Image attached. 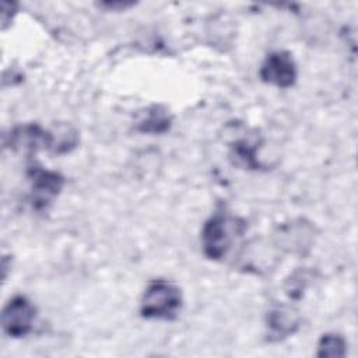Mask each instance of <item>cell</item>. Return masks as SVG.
Segmentation results:
<instances>
[{"label": "cell", "mask_w": 358, "mask_h": 358, "mask_svg": "<svg viewBox=\"0 0 358 358\" xmlns=\"http://www.w3.org/2000/svg\"><path fill=\"white\" fill-rule=\"evenodd\" d=\"M296 64L291 53L285 50L268 53L259 70L262 81L277 88L292 87L296 81Z\"/></svg>", "instance_id": "obj_7"}, {"label": "cell", "mask_w": 358, "mask_h": 358, "mask_svg": "<svg viewBox=\"0 0 358 358\" xmlns=\"http://www.w3.org/2000/svg\"><path fill=\"white\" fill-rule=\"evenodd\" d=\"M310 280V274L305 270L295 271L285 282V292L289 298H299L303 292V289L308 287V282Z\"/></svg>", "instance_id": "obj_13"}, {"label": "cell", "mask_w": 358, "mask_h": 358, "mask_svg": "<svg viewBox=\"0 0 358 358\" xmlns=\"http://www.w3.org/2000/svg\"><path fill=\"white\" fill-rule=\"evenodd\" d=\"M248 228L245 220L225 213L213 214L203 225L200 241L203 253L210 260H221L229 252L238 236Z\"/></svg>", "instance_id": "obj_1"}, {"label": "cell", "mask_w": 358, "mask_h": 358, "mask_svg": "<svg viewBox=\"0 0 358 358\" xmlns=\"http://www.w3.org/2000/svg\"><path fill=\"white\" fill-rule=\"evenodd\" d=\"M182 292L178 285L168 280L148 282L140 302V313L144 319L173 320L182 308Z\"/></svg>", "instance_id": "obj_2"}, {"label": "cell", "mask_w": 358, "mask_h": 358, "mask_svg": "<svg viewBox=\"0 0 358 358\" xmlns=\"http://www.w3.org/2000/svg\"><path fill=\"white\" fill-rule=\"evenodd\" d=\"M29 180V203L35 211H46L64 186V178L42 166H31L27 172Z\"/></svg>", "instance_id": "obj_3"}, {"label": "cell", "mask_w": 358, "mask_h": 358, "mask_svg": "<svg viewBox=\"0 0 358 358\" xmlns=\"http://www.w3.org/2000/svg\"><path fill=\"white\" fill-rule=\"evenodd\" d=\"M259 141L252 137H242L231 143L229 157L238 166L246 169H260L262 164L257 157Z\"/></svg>", "instance_id": "obj_9"}, {"label": "cell", "mask_w": 358, "mask_h": 358, "mask_svg": "<svg viewBox=\"0 0 358 358\" xmlns=\"http://www.w3.org/2000/svg\"><path fill=\"white\" fill-rule=\"evenodd\" d=\"M133 3H122V1H108V3H101V7H106L109 10H126L129 7H131Z\"/></svg>", "instance_id": "obj_14"}, {"label": "cell", "mask_w": 358, "mask_h": 358, "mask_svg": "<svg viewBox=\"0 0 358 358\" xmlns=\"http://www.w3.org/2000/svg\"><path fill=\"white\" fill-rule=\"evenodd\" d=\"M172 124L171 113L161 105H152L147 109L143 117L137 122L136 130L141 133L162 134L169 130Z\"/></svg>", "instance_id": "obj_10"}, {"label": "cell", "mask_w": 358, "mask_h": 358, "mask_svg": "<svg viewBox=\"0 0 358 358\" xmlns=\"http://www.w3.org/2000/svg\"><path fill=\"white\" fill-rule=\"evenodd\" d=\"M315 241V228L310 222L298 218L277 227L274 242L278 249L287 253L303 256Z\"/></svg>", "instance_id": "obj_6"}, {"label": "cell", "mask_w": 358, "mask_h": 358, "mask_svg": "<svg viewBox=\"0 0 358 358\" xmlns=\"http://www.w3.org/2000/svg\"><path fill=\"white\" fill-rule=\"evenodd\" d=\"M53 136L52 130L43 129L38 123H25L15 126L10 134L4 136V147L13 151L34 155L41 150L52 152Z\"/></svg>", "instance_id": "obj_5"}, {"label": "cell", "mask_w": 358, "mask_h": 358, "mask_svg": "<svg viewBox=\"0 0 358 358\" xmlns=\"http://www.w3.org/2000/svg\"><path fill=\"white\" fill-rule=\"evenodd\" d=\"M52 136H53V145H52L53 154L70 152L73 148H76L78 143V133L70 124H59L52 130Z\"/></svg>", "instance_id": "obj_11"}, {"label": "cell", "mask_w": 358, "mask_h": 358, "mask_svg": "<svg viewBox=\"0 0 358 358\" xmlns=\"http://www.w3.org/2000/svg\"><path fill=\"white\" fill-rule=\"evenodd\" d=\"M301 326L299 313L287 305H278L266 315L267 341L277 343L292 336Z\"/></svg>", "instance_id": "obj_8"}, {"label": "cell", "mask_w": 358, "mask_h": 358, "mask_svg": "<svg viewBox=\"0 0 358 358\" xmlns=\"http://www.w3.org/2000/svg\"><path fill=\"white\" fill-rule=\"evenodd\" d=\"M36 317V308L24 295L13 296L1 312V327L6 336L21 338L31 333Z\"/></svg>", "instance_id": "obj_4"}, {"label": "cell", "mask_w": 358, "mask_h": 358, "mask_svg": "<svg viewBox=\"0 0 358 358\" xmlns=\"http://www.w3.org/2000/svg\"><path fill=\"white\" fill-rule=\"evenodd\" d=\"M347 352V343L343 336L336 333H326L317 343L316 355L319 358H343Z\"/></svg>", "instance_id": "obj_12"}]
</instances>
